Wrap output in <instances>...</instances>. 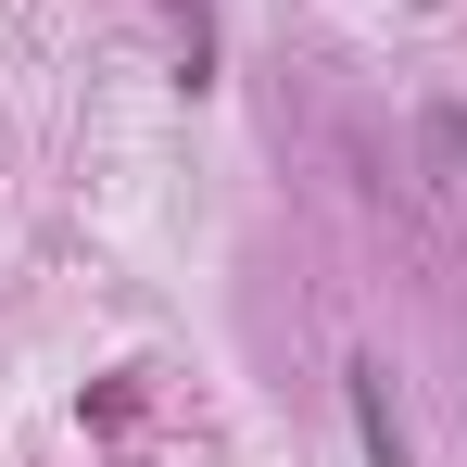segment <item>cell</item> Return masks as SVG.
<instances>
[{"mask_svg":"<svg viewBox=\"0 0 467 467\" xmlns=\"http://www.w3.org/2000/svg\"><path fill=\"white\" fill-rule=\"evenodd\" d=\"M341 391H354V430H367V467H417V455H404V417H391V391H379V367H354Z\"/></svg>","mask_w":467,"mask_h":467,"instance_id":"obj_1","label":"cell"}]
</instances>
